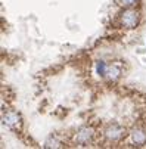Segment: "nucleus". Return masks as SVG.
Masks as SVG:
<instances>
[{"label": "nucleus", "mask_w": 146, "mask_h": 149, "mask_svg": "<svg viewBox=\"0 0 146 149\" xmlns=\"http://www.w3.org/2000/svg\"><path fill=\"white\" fill-rule=\"evenodd\" d=\"M5 123H6L8 125H10V127H15V124L19 123V117H18V114H15V112L8 114V115L5 117Z\"/></svg>", "instance_id": "7ed1b4c3"}, {"label": "nucleus", "mask_w": 146, "mask_h": 149, "mask_svg": "<svg viewBox=\"0 0 146 149\" xmlns=\"http://www.w3.org/2000/svg\"><path fill=\"white\" fill-rule=\"evenodd\" d=\"M136 21H137V16H136L134 12H127L126 16H122V22H124V25H127V27L136 25Z\"/></svg>", "instance_id": "f03ea898"}, {"label": "nucleus", "mask_w": 146, "mask_h": 149, "mask_svg": "<svg viewBox=\"0 0 146 149\" xmlns=\"http://www.w3.org/2000/svg\"><path fill=\"white\" fill-rule=\"evenodd\" d=\"M131 140H133V143H136V145H143V143L146 142V133L142 132V130L133 132V133H131Z\"/></svg>", "instance_id": "f257e3e1"}]
</instances>
